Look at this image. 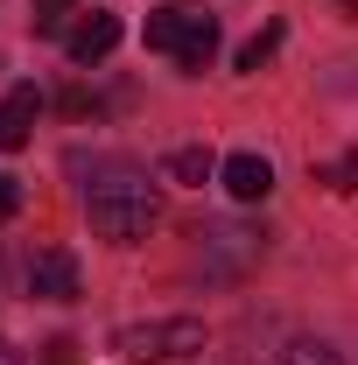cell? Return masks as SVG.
<instances>
[{"mask_svg": "<svg viewBox=\"0 0 358 365\" xmlns=\"http://www.w3.org/2000/svg\"><path fill=\"white\" fill-rule=\"evenodd\" d=\"M85 218L98 239H113V246H140L155 218H162V197H155V182L127 169V162H98V182H85Z\"/></svg>", "mask_w": 358, "mask_h": 365, "instance_id": "cell-1", "label": "cell"}, {"mask_svg": "<svg viewBox=\"0 0 358 365\" xmlns=\"http://www.w3.org/2000/svg\"><path fill=\"white\" fill-rule=\"evenodd\" d=\"M113 351L127 365H169V359H190L204 351V323L197 317H155V323H127L113 337Z\"/></svg>", "mask_w": 358, "mask_h": 365, "instance_id": "cell-2", "label": "cell"}, {"mask_svg": "<svg viewBox=\"0 0 358 365\" xmlns=\"http://www.w3.org/2000/svg\"><path fill=\"white\" fill-rule=\"evenodd\" d=\"M148 49L176 56L183 71H204V63L218 56V21H211V14H176V7H162V14H148Z\"/></svg>", "mask_w": 358, "mask_h": 365, "instance_id": "cell-3", "label": "cell"}, {"mask_svg": "<svg viewBox=\"0 0 358 365\" xmlns=\"http://www.w3.org/2000/svg\"><path fill=\"white\" fill-rule=\"evenodd\" d=\"M29 295H36V302H78V295H85L78 253H63V246H36V260H29Z\"/></svg>", "mask_w": 358, "mask_h": 365, "instance_id": "cell-4", "label": "cell"}, {"mask_svg": "<svg viewBox=\"0 0 358 365\" xmlns=\"http://www.w3.org/2000/svg\"><path fill=\"white\" fill-rule=\"evenodd\" d=\"M197 260H204L211 274H239V267L260 260V232H246V225H204V232H197Z\"/></svg>", "mask_w": 358, "mask_h": 365, "instance_id": "cell-5", "label": "cell"}, {"mask_svg": "<svg viewBox=\"0 0 358 365\" xmlns=\"http://www.w3.org/2000/svg\"><path fill=\"white\" fill-rule=\"evenodd\" d=\"M120 36H127V29H120V14H98V7H91L85 21L63 36V49H71V63H106V56L120 49Z\"/></svg>", "mask_w": 358, "mask_h": 365, "instance_id": "cell-6", "label": "cell"}, {"mask_svg": "<svg viewBox=\"0 0 358 365\" xmlns=\"http://www.w3.org/2000/svg\"><path fill=\"white\" fill-rule=\"evenodd\" d=\"M218 182L239 197V204H260V197L274 190V162H267V155H225V162H218Z\"/></svg>", "mask_w": 358, "mask_h": 365, "instance_id": "cell-7", "label": "cell"}, {"mask_svg": "<svg viewBox=\"0 0 358 365\" xmlns=\"http://www.w3.org/2000/svg\"><path fill=\"white\" fill-rule=\"evenodd\" d=\"M36 113H43V91H36V85L7 91V98H0V148H21L29 127H36Z\"/></svg>", "mask_w": 358, "mask_h": 365, "instance_id": "cell-8", "label": "cell"}, {"mask_svg": "<svg viewBox=\"0 0 358 365\" xmlns=\"http://www.w3.org/2000/svg\"><path fill=\"white\" fill-rule=\"evenodd\" d=\"M169 176H176V182H197V190H204V182L218 176V162H211V148H176V155H169Z\"/></svg>", "mask_w": 358, "mask_h": 365, "instance_id": "cell-9", "label": "cell"}, {"mask_svg": "<svg viewBox=\"0 0 358 365\" xmlns=\"http://www.w3.org/2000/svg\"><path fill=\"white\" fill-rule=\"evenodd\" d=\"M274 365H344V359H337L323 337H295V344H281V359H274Z\"/></svg>", "mask_w": 358, "mask_h": 365, "instance_id": "cell-10", "label": "cell"}, {"mask_svg": "<svg viewBox=\"0 0 358 365\" xmlns=\"http://www.w3.org/2000/svg\"><path fill=\"white\" fill-rule=\"evenodd\" d=\"M274 49H281V21H267V29H260V36H253V43L239 49V71H260V63H267Z\"/></svg>", "mask_w": 358, "mask_h": 365, "instance_id": "cell-11", "label": "cell"}, {"mask_svg": "<svg viewBox=\"0 0 358 365\" xmlns=\"http://www.w3.org/2000/svg\"><path fill=\"white\" fill-rule=\"evenodd\" d=\"M316 182H330V190H358V155L330 162V169H316Z\"/></svg>", "mask_w": 358, "mask_h": 365, "instance_id": "cell-12", "label": "cell"}, {"mask_svg": "<svg viewBox=\"0 0 358 365\" xmlns=\"http://www.w3.org/2000/svg\"><path fill=\"white\" fill-rule=\"evenodd\" d=\"M63 14H71V0H36V36H56Z\"/></svg>", "mask_w": 358, "mask_h": 365, "instance_id": "cell-13", "label": "cell"}, {"mask_svg": "<svg viewBox=\"0 0 358 365\" xmlns=\"http://www.w3.org/2000/svg\"><path fill=\"white\" fill-rule=\"evenodd\" d=\"M14 211H21V190H14V176H0V225H7Z\"/></svg>", "mask_w": 358, "mask_h": 365, "instance_id": "cell-14", "label": "cell"}, {"mask_svg": "<svg viewBox=\"0 0 358 365\" xmlns=\"http://www.w3.org/2000/svg\"><path fill=\"white\" fill-rule=\"evenodd\" d=\"M0 365H21V351H14V344H7V337H0Z\"/></svg>", "mask_w": 358, "mask_h": 365, "instance_id": "cell-15", "label": "cell"}, {"mask_svg": "<svg viewBox=\"0 0 358 365\" xmlns=\"http://www.w3.org/2000/svg\"><path fill=\"white\" fill-rule=\"evenodd\" d=\"M344 7H358V0H344Z\"/></svg>", "mask_w": 358, "mask_h": 365, "instance_id": "cell-16", "label": "cell"}]
</instances>
